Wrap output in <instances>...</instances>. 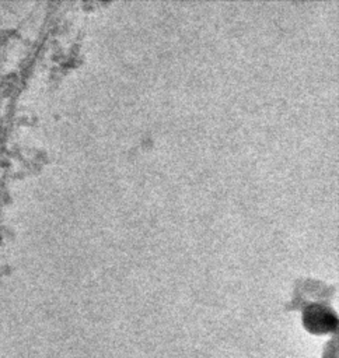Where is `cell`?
I'll use <instances>...</instances> for the list:
<instances>
[{
	"label": "cell",
	"mask_w": 339,
	"mask_h": 358,
	"mask_svg": "<svg viewBox=\"0 0 339 358\" xmlns=\"http://www.w3.org/2000/svg\"><path fill=\"white\" fill-rule=\"evenodd\" d=\"M335 315L325 306L310 305L304 310V324L307 329L315 333L329 331L335 327Z\"/></svg>",
	"instance_id": "cell-1"
}]
</instances>
